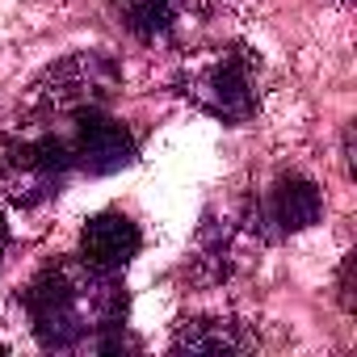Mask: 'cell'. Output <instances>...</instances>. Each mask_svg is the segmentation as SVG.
Here are the masks:
<instances>
[{"mask_svg":"<svg viewBox=\"0 0 357 357\" xmlns=\"http://www.w3.org/2000/svg\"><path fill=\"white\" fill-rule=\"evenodd\" d=\"M122 89V68L105 51H76L51 63L26 93V114L34 122L76 118L84 109H105Z\"/></svg>","mask_w":357,"mask_h":357,"instance_id":"3957f363","label":"cell"},{"mask_svg":"<svg viewBox=\"0 0 357 357\" xmlns=\"http://www.w3.org/2000/svg\"><path fill=\"white\" fill-rule=\"evenodd\" d=\"M114 17L147 47H181L211 13V0H109Z\"/></svg>","mask_w":357,"mask_h":357,"instance_id":"52a82bcc","label":"cell"},{"mask_svg":"<svg viewBox=\"0 0 357 357\" xmlns=\"http://www.w3.org/2000/svg\"><path fill=\"white\" fill-rule=\"evenodd\" d=\"M139 248H143V236H139L135 219L122 211H101L80 231V257L105 273H122L139 257Z\"/></svg>","mask_w":357,"mask_h":357,"instance_id":"ba28073f","label":"cell"},{"mask_svg":"<svg viewBox=\"0 0 357 357\" xmlns=\"http://www.w3.org/2000/svg\"><path fill=\"white\" fill-rule=\"evenodd\" d=\"M176 97H185L194 109L244 126L261 109V89H257V59L244 47H215L190 55L172 76Z\"/></svg>","mask_w":357,"mask_h":357,"instance_id":"7a4b0ae2","label":"cell"},{"mask_svg":"<svg viewBox=\"0 0 357 357\" xmlns=\"http://www.w3.org/2000/svg\"><path fill=\"white\" fill-rule=\"evenodd\" d=\"M5 252H9V223L0 215V261H5Z\"/></svg>","mask_w":357,"mask_h":357,"instance_id":"30bf717a","label":"cell"},{"mask_svg":"<svg viewBox=\"0 0 357 357\" xmlns=\"http://www.w3.org/2000/svg\"><path fill=\"white\" fill-rule=\"evenodd\" d=\"M0 147H5V135H0Z\"/></svg>","mask_w":357,"mask_h":357,"instance_id":"8fae6325","label":"cell"},{"mask_svg":"<svg viewBox=\"0 0 357 357\" xmlns=\"http://www.w3.org/2000/svg\"><path fill=\"white\" fill-rule=\"evenodd\" d=\"M68 172L72 155L63 135L38 126L22 139H5V147H0V198L17 211H34L63 190Z\"/></svg>","mask_w":357,"mask_h":357,"instance_id":"277c9868","label":"cell"},{"mask_svg":"<svg viewBox=\"0 0 357 357\" xmlns=\"http://www.w3.org/2000/svg\"><path fill=\"white\" fill-rule=\"evenodd\" d=\"M68 122H72V130L63 135V143H68L72 168H80L89 176H109V172H122L135 164V155H139L135 135L105 109H84Z\"/></svg>","mask_w":357,"mask_h":357,"instance_id":"8992f818","label":"cell"},{"mask_svg":"<svg viewBox=\"0 0 357 357\" xmlns=\"http://www.w3.org/2000/svg\"><path fill=\"white\" fill-rule=\"evenodd\" d=\"M257 336L236 319H185L172 336V353H248Z\"/></svg>","mask_w":357,"mask_h":357,"instance_id":"9c48e42d","label":"cell"},{"mask_svg":"<svg viewBox=\"0 0 357 357\" xmlns=\"http://www.w3.org/2000/svg\"><path fill=\"white\" fill-rule=\"evenodd\" d=\"M324 215V194L311 176H298V172H286L265 190V198H252L248 211H244V223L248 231L265 236V240H278V236H294V231H307L311 223H319Z\"/></svg>","mask_w":357,"mask_h":357,"instance_id":"5b68a950","label":"cell"},{"mask_svg":"<svg viewBox=\"0 0 357 357\" xmlns=\"http://www.w3.org/2000/svg\"><path fill=\"white\" fill-rule=\"evenodd\" d=\"M22 307L43 349H55V353L122 349L126 290L118 273H105L84 257H63L38 269V278L22 294Z\"/></svg>","mask_w":357,"mask_h":357,"instance_id":"6da1fadb","label":"cell"}]
</instances>
